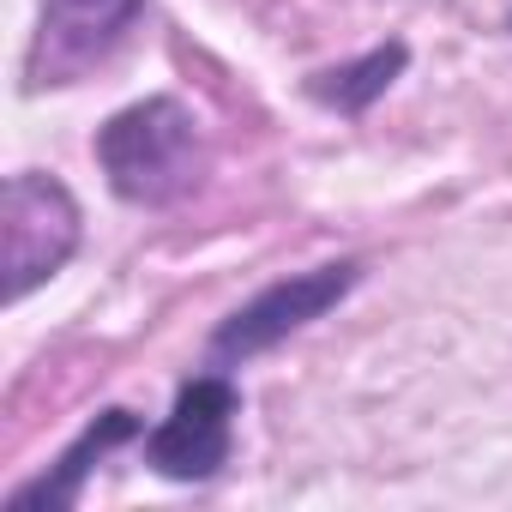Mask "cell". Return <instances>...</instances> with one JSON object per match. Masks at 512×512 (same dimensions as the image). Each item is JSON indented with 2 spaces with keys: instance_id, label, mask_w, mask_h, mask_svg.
Returning a JSON list of instances; mask_svg holds the SVG:
<instances>
[{
  "instance_id": "6da1fadb",
  "label": "cell",
  "mask_w": 512,
  "mask_h": 512,
  "mask_svg": "<svg viewBox=\"0 0 512 512\" xmlns=\"http://www.w3.org/2000/svg\"><path fill=\"white\" fill-rule=\"evenodd\" d=\"M97 163H103L109 187L127 205H151L157 211V205L187 199L205 181L211 151H205L199 115L181 97H145V103H133V109L103 121Z\"/></svg>"
},
{
  "instance_id": "7a4b0ae2",
  "label": "cell",
  "mask_w": 512,
  "mask_h": 512,
  "mask_svg": "<svg viewBox=\"0 0 512 512\" xmlns=\"http://www.w3.org/2000/svg\"><path fill=\"white\" fill-rule=\"evenodd\" d=\"M79 199L67 193V181L43 175V169H19L7 175L0 193V272H7V302H25L37 284H49L73 253H79Z\"/></svg>"
},
{
  "instance_id": "3957f363",
  "label": "cell",
  "mask_w": 512,
  "mask_h": 512,
  "mask_svg": "<svg viewBox=\"0 0 512 512\" xmlns=\"http://www.w3.org/2000/svg\"><path fill=\"white\" fill-rule=\"evenodd\" d=\"M356 284H362V260H326V266H314V272H290V278L266 284L260 296L241 302V308L211 332V368H235V362H247V356L284 344V338L302 332L308 320L332 314Z\"/></svg>"
},
{
  "instance_id": "277c9868",
  "label": "cell",
  "mask_w": 512,
  "mask_h": 512,
  "mask_svg": "<svg viewBox=\"0 0 512 512\" xmlns=\"http://www.w3.org/2000/svg\"><path fill=\"white\" fill-rule=\"evenodd\" d=\"M139 13L145 0H43V19L25 55V85L49 91V85L85 79L97 61L115 55V43L133 31Z\"/></svg>"
},
{
  "instance_id": "5b68a950",
  "label": "cell",
  "mask_w": 512,
  "mask_h": 512,
  "mask_svg": "<svg viewBox=\"0 0 512 512\" xmlns=\"http://www.w3.org/2000/svg\"><path fill=\"white\" fill-rule=\"evenodd\" d=\"M235 410L241 392L223 374H199L175 392V410L151 428L145 440V464L169 482H205L223 470L229 458V434H235Z\"/></svg>"
},
{
  "instance_id": "8992f818",
  "label": "cell",
  "mask_w": 512,
  "mask_h": 512,
  "mask_svg": "<svg viewBox=\"0 0 512 512\" xmlns=\"http://www.w3.org/2000/svg\"><path fill=\"white\" fill-rule=\"evenodd\" d=\"M139 434V416L133 410H103L37 482H25V488H13L7 494V512H67L73 500H79V488H85V476L115 452V446H127Z\"/></svg>"
},
{
  "instance_id": "52a82bcc",
  "label": "cell",
  "mask_w": 512,
  "mask_h": 512,
  "mask_svg": "<svg viewBox=\"0 0 512 512\" xmlns=\"http://www.w3.org/2000/svg\"><path fill=\"white\" fill-rule=\"evenodd\" d=\"M404 61H410V49H404V43L368 49L362 61H344V67L314 73V79H308V97H314V103H326V109H338V115H362L374 97H386V85L404 73Z\"/></svg>"
}]
</instances>
